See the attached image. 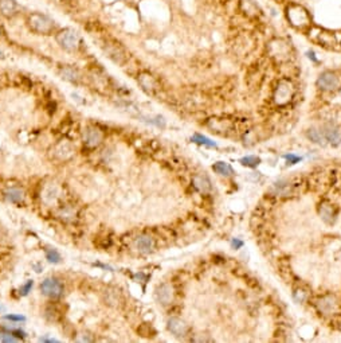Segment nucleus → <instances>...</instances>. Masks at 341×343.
I'll list each match as a JSON object with an SVG mask.
<instances>
[{"label": "nucleus", "mask_w": 341, "mask_h": 343, "mask_svg": "<svg viewBox=\"0 0 341 343\" xmlns=\"http://www.w3.org/2000/svg\"><path fill=\"white\" fill-rule=\"evenodd\" d=\"M285 15H286L289 25L291 27H294L295 30L306 31L312 27V16H310L308 10L301 4H287L286 8H285Z\"/></svg>", "instance_id": "obj_1"}, {"label": "nucleus", "mask_w": 341, "mask_h": 343, "mask_svg": "<svg viewBox=\"0 0 341 343\" xmlns=\"http://www.w3.org/2000/svg\"><path fill=\"white\" fill-rule=\"evenodd\" d=\"M26 26L31 33L36 35H53L57 33V23L55 20L40 12H33L27 15Z\"/></svg>", "instance_id": "obj_2"}, {"label": "nucleus", "mask_w": 341, "mask_h": 343, "mask_svg": "<svg viewBox=\"0 0 341 343\" xmlns=\"http://www.w3.org/2000/svg\"><path fill=\"white\" fill-rule=\"evenodd\" d=\"M55 40L61 46V49L69 51V53H76L82 46L81 35L74 29L66 27V29L58 30L55 33Z\"/></svg>", "instance_id": "obj_3"}, {"label": "nucleus", "mask_w": 341, "mask_h": 343, "mask_svg": "<svg viewBox=\"0 0 341 343\" xmlns=\"http://www.w3.org/2000/svg\"><path fill=\"white\" fill-rule=\"evenodd\" d=\"M83 144L86 145L87 148H97L102 144L105 139L104 131L96 125H87L83 131L82 135Z\"/></svg>", "instance_id": "obj_4"}, {"label": "nucleus", "mask_w": 341, "mask_h": 343, "mask_svg": "<svg viewBox=\"0 0 341 343\" xmlns=\"http://www.w3.org/2000/svg\"><path fill=\"white\" fill-rule=\"evenodd\" d=\"M40 291L44 296L50 299H59L65 292V288L61 280H58L57 277H47L40 284Z\"/></svg>", "instance_id": "obj_5"}, {"label": "nucleus", "mask_w": 341, "mask_h": 343, "mask_svg": "<svg viewBox=\"0 0 341 343\" xmlns=\"http://www.w3.org/2000/svg\"><path fill=\"white\" fill-rule=\"evenodd\" d=\"M104 50L111 61L119 63V65H124V62L126 61L125 49L120 44H117L116 40H108L104 45Z\"/></svg>", "instance_id": "obj_6"}, {"label": "nucleus", "mask_w": 341, "mask_h": 343, "mask_svg": "<svg viewBox=\"0 0 341 343\" xmlns=\"http://www.w3.org/2000/svg\"><path fill=\"white\" fill-rule=\"evenodd\" d=\"M317 87L324 92H336L340 88V78L336 73L324 72L317 80Z\"/></svg>", "instance_id": "obj_7"}, {"label": "nucleus", "mask_w": 341, "mask_h": 343, "mask_svg": "<svg viewBox=\"0 0 341 343\" xmlns=\"http://www.w3.org/2000/svg\"><path fill=\"white\" fill-rule=\"evenodd\" d=\"M294 94V88H293V83L287 80H282L278 82L276 89V93H274V98L278 104L284 105L286 102H289Z\"/></svg>", "instance_id": "obj_8"}, {"label": "nucleus", "mask_w": 341, "mask_h": 343, "mask_svg": "<svg viewBox=\"0 0 341 343\" xmlns=\"http://www.w3.org/2000/svg\"><path fill=\"white\" fill-rule=\"evenodd\" d=\"M137 82H139V85H140L141 89H143L145 93L151 94V96L156 94V92L160 89V87H158V81L152 76L151 73L148 72L140 73L139 77H137Z\"/></svg>", "instance_id": "obj_9"}, {"label": "nucleus", "mask_w": 341, "mask_h": 343, "mask_svg": "<svg viewBox=\"0 0 341 343\" xmlns=\"http://www.w3.org/2000/svg\"><path fill=\"white\" fill-rule=\"evenodd\" d=\"M270 54L278 61H285L290 55V47L282 39H276L270 44Z\"/></svg>", "instance_id": "obj_10"}, {"label": "nucleus", "mask_w": 341, "mask_h": 343, "mask_svg": "<svg viewBox=\"0 0 341 343\" xmlns=\"http://www.w3.org/2000/svg\"><path fill=\"white\" fill-rule=\"evenodd\" d=\"M133 248L139 253H149L154 249V240L151 235L141 234L133 240Z\"/></svg>", "instance_id": "obj_11"}, {"label": "nucleus", "mask_w": 341, "mask_h": 343, "mask_svg": "<svg viewBox=\"0 0 341 343\" xmlns=\"http://www.w3.org/2000/svg\"><path fill=\"white\" fill-rule=\"evenodd\" d=\"M168 331L176 336V338H184L188 334V325L179 318H171L168 320Z\"/></svg>", "instance_id": "obj_12"}, {"label": "nucleus", "mask_w": 341, "mask_h": 343, "mask_svg": "<svg viewBox=\"0 0 341 343\" xmlns=\"http://www.w3.org/2000/svg\"><path fill=\"white\" fill-rule=\"evenodd\" d=\"M53 152H54V156L57 158V159L66 160V159H69L73 154H74V147H73L70 141L62 140V141H59L58 144L54 145Z\"/></svg>", "instance_id": "obj_13"}, {"label": "nucleus", "mask_w": 341, "mask_h": 343, "mask_svg": "<svg viewBox=\"0 0 341 343\" xmlns=\"http://www.w3.org/2000/svg\"><path fill=\"white\" fill-rule=\"evenodd\" d=\"M239 8L248 18H257L262 12L259 4L255 0H239Z\"/></svg>", "instance_id": "obj_14"}, {"label": "nucleus", "mask_w": 341, "mask_h": 343, "mask_svg": "<svg viewBox=\"0 0 341 343\" xmlns=\"http://www.w3.org/2000/svg\"><path fill=\"white\" fill-rule=\"evenodd\" d=\"M19 14V4L16 0H0V15L11 19Z\"/></svg>", "instance_id": "obj_15"}, {"label": "nucleus", "mask_w": 341, "mask_h": 343, "mask_svg": "<svg viewBox=\"0 0 341 343\" xmlns=\"http://www.w3.org/2000/svg\"><path fill=\"white\" fill-rule=\"evenodd\" d=\"M156 299L163 304V306H167V304H171L173 300V289L169 284H163V286L158 287L156 289Z\"/></svg>", "instance_id": "obj_16"}, {"label": "nucleus", "mask_w": 341, "mask_h": 343, "mask_svg": "<svg viewBox=\"0 0 341 343\" xmlns=\"http://www.w3.org/2000/svg\"><path fill=\"white\" fill-rule=\"evenodd\" d=\"M61 76L63 80L72 83H78L81 81V73L73 66H65L61 69Z\"/></svg>", "instance_id": "obj_17"}, {"label": "nucleus", "mask_w": 341, "mask_h": 343, "mask_svg": "<svg viewBox=\"0 0 341 343\" xmlns=\"http://www.w3.org/2000/svg\"><path fill=\"white\" fill-rule=\"evenodd\" d=\"M4 197H6V199H7L8 202L16 203V205L22 203L26 198L23 190H20V188H18V187L7 188L6 192H4Z\"/></svg>", "instance_id": "obj_18"}, {"label": "nucleus", "mask_w": 341, "mask_h": 343, "mask_svg": "<svg viewBox=\"0 0 341 343\" xmlns=\"http://www.w3.org/2000/svg\"><path fill=\"white\" fill-rule=\"evenodd\" d=\"M314 40L323 45V46H333L336 44L334 35H332V33H329L327 30H319V33L314 36Z\"/></svg>", "instance_id": "obj_19"}, {"label": "nucleus", "mask_w": 341, "mask_h": 343, "mask_svg": "<svg viewBox=\"0 0 341 343\" xmlns=\"http://www.w3.org/2000/svg\"><path fill=\"white\" fill-rule=\"evenodd\" d=\"M192 182H194L195 187L198 188L200 192H209L211 190V182L204 175H195L192 178Z\"/></svg>", "instance_id": "obj_20"}, {"label": "nucleus", "mask_w": 341, "mask_h": 343, "mask_svg": "<svg viewBox=\"0 0 341 343\" xmlns=\"http://www.w3.org/2000/svg\"><path fill=\"white\" fill-rule=\"evenodd\" d=\"M324 136L330 143L337 144L338 141L341 140V128H338L336 125H329L327 130L324 131Z\"/></svg>", "instance_id": "obj_21"}, {"label": "nucleus", "mask_w": 341, "mask_h": 343, "mask_svg": "<svg viewBox=\"0 0 341 343\" xmlns=\"http://www.w3.org/2000/svg\"><path fill=\"white\" fill-rule=\"evenodd\" d=\"M320 216L323 218L325 222L328 224H332L334 220V210L333 207L329 205V203H323L321 207H320Z\"/></svg>", "instance_id": "obj_22"}, {"label": "nucleus", "mask_w": 341, "mask_h": 343, "mask_svg": "<svg viewBox=\"0 0 341 343\" xmlns=\"http://www.w3.org/2000/svg\"><path fill=\"white\" fill-rule=\"evenodd\" d=\"M212 170L219 174V175H223V177H230V175H233L234 174V170L231 168L230 164H227V163L224 162L215 163V164L212 166Z\"/></svg>", "instance_id": "obj_23"}, {"label": "nucleus", "mask_w": 341, "mask_h": 343, "mask_svg": "<svg viewBox=\"0 0 341 343\" xmlns=\"http://www.w3.org/2000/svg\"><path fill=\"white\" fill-rule=\"evenodd\" d=\"M334 306H336V302H334L333 297H324L323 300H320L319 303V308L320 311H323V312H325V314H330L332 311H333Z\"/></svg>", "instance_id": "obj_24"}, {"label": "nucleus", "mask_w": 341, "mask_h": 343, "mask_svg": "<svg viewBox=\"0 0 341 343\" xmlns=\"http://www.w3.org/2000/svg\"><path fill=\"white\" fill-rule=\"evenodd\" d=\"M44 312H46V314H44L46 315V318L51 321H57V320H59V318H61V315H59L61 312H58L55 306H49Z\"/></svg>", "instance_id": "obj_25"}, {"label": "nucleus", "mask_w": 341, "mask_h": 343, "mask_svg": "<svg viewBox=\"0 0 341 343\" xmlns=\"http://www.w3.org/2000/svg\"><path fill=\"white\" fill-rule=\"evenodd\" d=\"M192 141H194V143H198V144L209 145V147H216L215 143L210 140L209 137H206V136H203V135H199V134H196V135H194V136H192Z\"/></svg>", "instance_id": "obj_26"}, {"label": "nucleus", "mask_w": 341, "mask_h": 343, "mask_svg": "<svg viewBox=\"0 0 341 343\" xmlns=\"http://www.w3.org/2000/svg\"><path fill=\"white\" fill-rule=\"evenodd\" d=\"M308 136H309V139H310V140L314 141V143H317V144H321V143H324V141H325V136H324V135L317 130L309 131Z\"/></svg>", "instance_id": "obj_27"}, {"label": "nucleus", "mask_w": 341, "mask_h": 343, "mask_svg": "<svg viewBox=\"0 0 341 343\" xmlns=\"http://www.w3.org/2000/svg\"><path fill=\"white\" fill-rule=\"evenodd\" d=\"M46 259L49 263H53V264L61 263V254H59V253H58L55 249H47Z\"/></svg>", "instance_id": "obj_28"}, {"label": "nucleus", "mask_w": 341, "mask_h": 343, "mask_svg": "<svg viewBox=\"0 0 341 343\" xmlns=\"http://www.w3.org/2000/svg\"><path fill=\"white\" fill-rule=\"evenodd\" d=\"M241 163L246 167H257L261 163V159L257 156H246V158H242Z\"/></svg>", "instance_id": "obj_29"}, {"label": "nucleus", "mask_w": 341, "mask_h": 343, "mask_svg": "<svg viewBox=\"0 0 341 343\" xmlns=\"http://www.w3.org/2000/svg\"><path fill=\"white\" fill-rule=\"evenodd\" d=\"M285 159H286L287 162L290 163V164H295V163H298V162H300V160H301V158H298V156L291 155V154H289V155H285Z\"/></svg>", "instance_id": "obj_30"}, {"label": "nucleus", "mask_w": 341, "mask_h": 343, "mask_svg": "<svg viewBox=\"0 0 341 343\" xmlns=\"http://www.w3.org/2000/svg\"><path fill=\"white\" fill-rule=\"evenodd\" d=\"M33 284H34L33 282H27V283H26L25 286H23L22 288H20V292H22V295H27V293L30 292V289L33 288Z\"/></svg>", "instance_id": "obj_31"}, {"label": "nucleus", "mask_w": 341, "mask_h": 343, "mask_svg": "<svg viewBox=\"0 0 341 343\" xmlns=\"http://www.w3.org/2000/svg\"><path fill=\"white\" fill-rule=\"evenodd\" d=\"M6 319L15 321H23L25 320V316H20V315H6Z\"/></svg>", "instance_id": "obj_32"}, {"label": "nucleus", "mask_w": 341, "mask_h": 343, "mask_svg": "<svg viewBox=\"0 0 341 343\" xmlns=\"http://www.w3.org/2000/svg\"><path fill=\"white\" fill-rule=\"evenodd\" d=\"M231 244H233V246L234 248H235V249H239V248H241L242 245H243V242L242 241H239V240H233V242H231Z\"/></svg>", "instance_id": "obj_33"}, {"label": "nucleus", "mask_w": 341, "mask_h": 343, "mask_svg": "<svg viewBox=\"0 0 341 343\" xmlns=\"http://www.w3.org/2000/svg\"><path fill=\"white\" fill-rule=\"evenodd\" d=\"M4 35H6V31H4L3 26L0 25V39H2V38H4Z\"/></svg>", "instance_id": "obj_34"}, {"label": "nucleus", "mask_w": 341, "mask_h": 343, "mask_svg": "<svg viewBox=\"0 0 341 343\" xmlns=\"http://www.w3.org/2000/svg\"><path fill=\"white\" fill-rule=\"evenodd\" d=\"M2 58H3V53L0 51V59H2Z\"/></svg>", "instance_id": "obj_35"}]
</instances>
